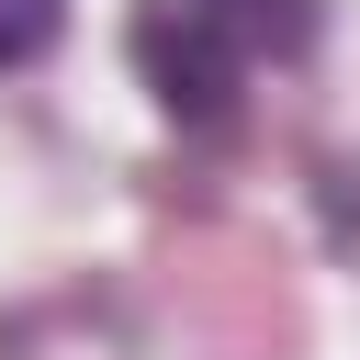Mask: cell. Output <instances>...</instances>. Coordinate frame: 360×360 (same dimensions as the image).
I'll list each match as a JSON object with an SVG mask.
<instances>
[{"mask_svg": "<svg viewBox=\"0 0 360 360\" xmlns=\"http://www.w3.org/2000/svg\"><path fill=\"white\" fill-rule=\"evenodd\" d=\"M259 45H270V0H146L135 11V68L180 124H214Z\"/></svg>", "mask_w": 360, "mask_h": 360, "instance_id": "6da1fadb", "label": "cell"}, {"mask_svg": "<svg viewBox=\"0 0 360 360\" xmlns=\"http://www.w3.org/2000/svg\"><path fill=\"white\" fill-rule=\"evenodd\" d=\"M56 22H68V0H0V79L34 68V56L56 45Z\"/></svg>", "mask_w": 360, "mask_h": 360, "instance_id": "7a4b0ae2", "label": "cell"}]
</instances>
